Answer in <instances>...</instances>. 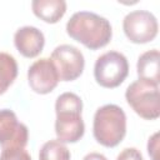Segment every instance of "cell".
I'll list each match as a JSON object with an SVG mask.
<instances>
[{
    "instance_id": "1",
    "label": "cell",
    "mask_w": 160,
    "mask_h": 160,
    "mask_svg": "<svg viewBox=\"0 0 160 160\" xmlns=\"http://www.w3.org/2000/svg\"><path fill=\"white\" fill-rule=\"evenodd\" d=\"M66 32L90 50L106 46L112 38L109 20L91 11L75 12L66 24Z\"/></svg>"
},
{
    "instance_id": "2",
    "label": "cell",
    "mask_w": 160,
    "mask_h": 160,
    "mask_svg": "<svg viewBox=\"0 0 160 160\" xmlns=\"http://www.w3.org/2000/svg\"><path fill=\"white\" fill-rule=\"evenodd\" d=\"M82 101L75 92H62L55 101V132L61 142H76L85 132L81 118Z\"/></svg>"
},
{
    "instance_id": "3",
    "label": "cell",
    "mask_w": 160,
    "mask_h": 160,
    "mask_svg": "<svg viewBox=\"0 0 160 160\" xmlns=\"http://www.w3.org/2000/svg\"><path fill=\"white\" fill-rule=\"evenodd\" d=\"M92 132L95 140L105 148L119 145L126 135V115L115 104L99 108L94 115Z\"/></svg>"
},
{
    "instance_id": "4",
    "label": "cell",
    "mask_w": 160,
    "mask_h": 160,
    "mask_svg": "<svg viewBox=\"0 0 160 160\" xmlns=\"http://www.w3.org/2000/svg\"><path fill=\"white\" fill-rule=\"evenodd\" d=\"M125 99L131 109L142 119L155 120L160 115V94L159 85L145 81L136 80L131 82L126 91Z\"/></svg>"
},
{
    "instance_id": "5",
    "label": "cell",
    "mask_w": 160,
    "mask_h": 160,
    "mask_svg": "<svg viewBox=\"0 0 160 160\" xmlns=\"http://www.w3.org/2000/svg\"><path fill=\"white\" fill-rule=\"evenodd\" d=\"M129 74V62L124 54L108 51L100 55L94 65V78L96 82L106 89L118 88Z\"/></svg>"
},
{
    "instance_id": "6",
    "label": "cell",
    "mask_w": 160,
    "mask_h": 160,
    "mask_svg": "<svg viewBox=\"0 0 160 160\" xmlns=\"http://www.w3.org/2000/svg\"><path fill=\"white\" fill-rule=\"evenodd\" d=\"M122 29L131 42L145 44L156 38L159 25L156 18L150 11L134 10L124 18Z\"/></svg>"
},
{
    "instance_id": "7",
    "label": "cell",
    "mask_w": 160,
    "mask_h": 160,
    "mask_svg": "<svg viewBox=\"0 0 160 160\" xmlns=\"http://www.w3.org/2000/svg\"><path fill=\"white\" fill-rule=\"evenodd\" d=\"M50 59L56 68L59 79L62 81L76 80L82 74L85 68L82 52L76 46L69 44L56 46L52 50Z\"/></svg>"
},
{
    "instance_id": "8",
    "label": "cell",
    "mask_w": 160,
    "mask_h": 160,
    "mask_svg": "<svg viewBox=\"0 0 160 160\" xmlns=\"http://www.w3.org/2000/svg\"><path fill=\"white\" fill-rule=\"evenodd\" d=\"M29 140L28 126L18 120L14 111L9 109L0 110V146L25 148Z\"/></svg>"
},
{
    "instance_id": "9",
    "label": "cell",
    "mask_w": 160,
    "mask_h": 160,
    "mask_svg": "<svg viewBox=\"0 0 160 160\" xmlns=\"http://www.w3.org/2000/svg\"><path fill=\"white\" fill-rule=\"evenodd\" d=\"M59 80L56 68L50 58L36 60L28 70V81L31 90L41 95L51 92L56 88Z\"/></svg>"
},
{
    "instance_id": "10",
    "label": "cell",
    "mask_w": 160,
    "mask_h": 160,
    "mask_svg": "<svg viewBox=\"0 0 160 160\" xmlns=\"http://www.w3.org/2000/svg\"><path fill=\"white\" fill-rule=\"evenodd\" d=\"M14 44L24 58H36L44 49L45 36L35 26H22L14 35Z\"/></svg>"
},
{
    "instance_id": "11",
    "label": "cell",
    "mask_w": 160,
    "mask_h": 160,
    "mask_svg": "<svg viewBox=\"0 0 160 160\" xmlns=\"http://www.w3.org/2000/svg\"><path fill=\"white\" fill-rule=\"evenodd\" d=\"M159 61H160V54L159 50L156 49L148 50L144 54H141L136 64V71L139 79L159 85L160 82Z\"/></svg>"
},
{
    "instance_id": "12",
    "label": "cell",
    "mask_w": 160,
    "mask_h": 160,
    "mask_svg": "<svg viewBox=\"0 0 160 160\" xmlns=\"http://www.w3.org/2000/svg\"><path fill=\"white\" fill-rule=\"evenodd\" d=\"M31 8L39 19L49 24H55L65 15L66 2L64 0H34Z\"/></svg>"
},
{
    "instance_id": "13",
    "label": "cell",
    "mask_w": 160,
    "mask_h": 160,
    "mask_svg": "<svg viewBox=\"0 0 160 160\" xmlns=\"http://www.w3.org/2000/svg\"><path fill=\"white\" fill-rule=\"evenodd\" d=\"M18 76V64L12 55L0 52V95L4 94Z\"/></svg>"
},
{
    "instance_id": "14",
    "label": "cell",
    "mask_w": 160,
    "mask_h": 160,
    "mask_svg": "<svg viewBox=\"0 0 160 160\" xmlns=\"http://www.w3.org/2000/svg\"><path fill=\"white\" fill-rule=\"evenodd\" d=\"M39 160H70V151L66 145L58 139L49 140L41 146Z\"/></svg>"
},
{
    "instance_id": "15",
    "label": "cell",
    "mask_w": 160,
    "mask_h": 160,
    "mask_svg": "<svg viewBox=\"0 0 160 160\" xmlns=\"http://www.w3.org/2000/svg\"><path fill=\"white\" fill-rule=\"evenodd\" d=\"M0 160H31V156L25 148H6L2 149Z\"/></svg>"
},
{
    "instance_id": "16",
    "label": "cell",
    "mask_w": 160,
    "mask_h": 160,
    "mask_svg": "<svg viewBox=\"0 0 160 160\" xmlns=\"http://www.w3.org/2000/svg\"><path fill=\"white\" fill-rule=\"evenodd\" d=\"M116 160H144L141 152L135 148L124 149L116 158Z\"/></svg>"
},
{
    "instance_id": "17",
    "label": "cell",
    "mask_w": 160,
    "mask_h": 160,
    "mask_svg": "<svg viewBox=\"0 0 160 160\" xmlns=\"http://www.w3.org/2000/svg\"><path fill=\"white\" fill-rule=\"evenodd\" d=\"M159 132H155L150 139H149V142H148V152L149 155L151 156L152 160H158V149H159Z\"/></svg>"
},
{
    "instance_id": "18",
    "label": "cell",
    "mask_w": 160,
    "mask_h": 160,
    "mask_svg": "<svg viewBox=\"0 0 160 160\" xmlns=\"http://www.w3.org/2000/svg\"><path fill=\"white\" fill-rule=\"evenodd\" d=\"M82 160H108L105 155L100 154V152H89L84 156Z\"/></svg>"
}]
</instances>
